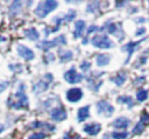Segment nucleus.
<instances>
[{"label":"nucleus","instance_id":"38","mask_svg":"<svg viewBox=\"0 0 149 139\" xmlns=\"http://www.w3.org/2000/svg\"><path fill=\"white\" fill-rule=\"evenodd\" d=\"M134 21L137 22V23H142V22H146V19L144 18H139V19H135Z\"/></svg>","mask_w":149,"mask_h":139},{"label":"nucleus","instance_id":"9","mask_svg":"<svg viewBox=\"0 0 149 139\" xmlns=\"http://www.w3.org/2000/svg\"><path fill=\"white\" fill-rule=\"evenodd\" d=\"M83 98V90L80 88H72L66 91V99L71 103H77Z\"/></svg>","mask_w":149,"mask_h":139},{"label":"nucleus","instance_id":"12","mask_svg":"<svg viewBox=\"0 0 149 139\" xmlns=\"http://www.w3.org/2000/svg\"><path fill=\"white\" fill-rule=\"evenodd\" d=\"M142 41H144V40L142 39V40H140V41H136V42H129V43H126L125 46H122V50L126 51V53H128V58L126 60L125 63H128V62H129V60H130V57H132L134 50L140 46V43H141Z\"/></svg>","mask_w":149,"mask_h":139},{"label":"nucleus","instance_id":"1","mask_svg":"<svg viewBox=\"0 0 149 139\" xmlns=\"http://www.w3.org/2000/svg\"><path fill=\"white\" fill-rule=\"evenodd\" d=\"M58 6V2L55 0H45V1H41L38 4V6L35 8V15H37L38 18L43 19L45 18L50 12L55 11Z\"/></svg>","mask_w":149,"mask_h":139},{"label":"nucleus","instance_id":"23","mask_svg":"<svg viewBox=\"0 0 149 139\" xmlns=\"http://www.w3.org/2000/svg\"><path fill=\"white\" fill-rule=\"evenodd\" d=\"M116 100H118V103L126 104L129 109L133 107V105H134V99H133L132 97H129V96H119Z\"/></svg>","mask_w":149,"mask_h":139},{"label":"nucleus","instance_id":"39","mask_svg":"<svg viewBox=\"0 0 149 139\" xmlns=\"http://www.w3.org/2000/svg\"><path fill=\"white\" fill-rule=\"evenodd\" d=\"M3 130H5V125H3V124H1V123H0V133H1V132H2V131H3Z\"/></svg>","mask_w":149,"mask_h":139},{"label":"nucleus","instance_id":"33","mask_svg":"<svg viewBox=\"0 0 149 139\" xmlns=\"http://www.w3.org/2000/svg\"><path fill=\"white\" fill-rule=\"evenodd\" d=\"M98 30H100V28L98 27V26H95V25H91L90 27H88V29H87V36H88V34H92L93 32H98Z\"/></svg>","mask_w":149,"mask_h":139},{"label":"nucleus","instance_id":"2","mask_svg":"<svg viewBox=\"0 0 149 139\" xmlns=\"http://www.w3.org/2000/svg\"><path fill=\"white\" fill-rule=\"evenodd\" d=\"M24 89H26V84L21 83L17 88V91L14 93V97L16 98L15 102L12 104V107L13 109H16V110H20V109H23V107H27L28 106V97L26 96V92H24Z\"/></svg>","mask_w":149,"mask_h":139},{"label":"nucleus","instance_id":"21","mask_svg":"<svg viewBox=\"0 0 149 139\" xmlns=\"http://www.w3.org/2000/svg\"><path fill=\"white\" fill-rule=\"evenodd\" d=\"M22 8V2L21 1H14L12 2V5L9 6V15L10 16H14L16 15Z\"/></svg>","mask_w":149,"mask_h":139},{"label":"nucleus","instance_id":"11","mask_svg":"<svg viewBox=\"0 0 149 139\" xmlns=\"http://www.w3.org/2000/svg\"><path fill=\"white\" fill-rule=\"evenodd\" d=\"M130 125V119L127 117H119L113 120L112 126L118 130H127V127Z\"/></svg>","mask_w":149,"mask_h":139},{"label":"nucleus","instance_id":"7","mask_svg":"<svg viewBox=\"0 0 149 139\" xmlns=\"http://www.w3.org/2000/svg\"><path fill=\"white\" fill-rule=\"evenodd\" d=\"M64 78H65V81H66L68 83H72V84H74V83H79V82H81V79H83V75L79 74V72H77V71H76V68L72 67L71 69H69V70L64 74Z\"/></svg>","mask_w":149,"mask_h":139},{"label":"nucleus","instance_id":"34","mask_svg":"<svg viewBox=\"0 0 149 139\" xmlns=\"http://www.w3.org/2000/svg\"><path fill=\"white\" fill-rule=\"evenodd\" d=\"M8 85H9V82H8V81L0 82V93H1L3 90H6V89L8 88Z\"/></svg>","mask_w":149,"mask_h":139},{"label":"nucleus","instance_id":"14","mask_svg":"<svg viewBox=\"0 0 149 139\" xmlns=\"http://www.w3.org/2000/svg\"><path fill=\"white\" fill-rule=\"evenodd\" d=\"M85 21L84 20H78L74 23V32H73V37L74 39H79L84 35V30H85Z\"/></svg>","mask_w":149,"mask_h":139},{"label":"nucleus","instance_id":"5","mask_svg":"<svg viewBox=\"0 0 149 139\" xmlns=\"http://www.w3.org/2000/svg\"><path fill=\"white\" fill-rule=\"evenodd\" d=\"M114 112V107L113 105L105 100V99H101L97 103V113L100 114V116H104V117H111Z\"/></svg>","mask_w":149,"mask_h":139},{"label":"nucleus","instance_id":"28","mask_svg":"<svg viewBox=\"0 0 149 139\" xmlns=\"http://www.w3.org/2000/svg\"><path fill=\"white\" fill-rule=\"evenodd\" d=\"M63 18H64V22H65V23H66V22H70V21H72V20L76 18V12L71 9V11L68 13V15H63Z\"/></svg>","mask_w":149,"mask_h":139},{"label":"nucleus","instance_id":"30","mask_svg":"<svg viewBox=\"0 0 149 139\" xmlns=\"http://www.w3.org/2000/svg\"><path fill=\"white\" fill-rule=\"evenodd\" d=\"M140 121H141L142 124H144V125L149 124V113H148L147 111H143V112L141 113V118H140Z\"/></svg>","mask_w":149,"mask_h":139},{"label":"nucleus","instance_id":"13","mask_svg":"<svg viewBox=\"0 0 149 139\" xmlns=\"http://www.w3.org/2000/svg\"><path fill=\"white\" fill-rule=\"evenodd\" d=\"M84 132L87 133L88 135H97L101 131V125L98 123H91L84 126Z\"/></svg>","mask_w":149,"mask_h":139},{"label":"nucleus","instance_id":"27","mask_svg":"<svg viewBox=\"0 0 149 139\" xmlns=\"http://www.w3.org/2000/svg\"><path fill=\"white\" fill-rule=\"evenodd\" d=\"M113 139H127L128 138V132L122 131V132H113L112 133Z\"/></svg>","mask_w":149,"mask_h":139},{"label":"nucleus","instance_id":"6","mask_svg":"<svg viewBox=\"0 0 149 139\" xmlns=\"http://www.w3.org/2000/svg\"><path fill=\"white\" fill-rule=\"evenodd\" d=\"M106 29L108 34H112L114 36L118 37V40H122L123 39V30H122V27H121V23H105L104 27L100 28V30H104Z\"/></svg>","mask_w":149,"mask_h":139},{"label":"nucleus","instance_id":"37","mask_svg":"<svg viewBox=\"0 0 149 139\" xmlns=\"http://www.w3.org/2000/svg\"><path fill=\"white\" fill-rule=\"evenodd\" d=\"M127 4H128L127 1H121V2L120 1H115V6L116 7H122L123 5H127Z\"/></svg>","mask_w":149,"mask_h":139},{"label":"nucleus","instance_id":"26","mask_svg":"<svg viewBox=\"0 0 149 139\" xmlns=\"http://www.w3.org/2000/svg\"><path fill=\"white\" fill-rule=\"evenodd\" d=\"M144 127H146V125L142 124L141 121H139V123L135 125V127L133 128V134H141V133L144 131Z\"/></svg>","mask_w":149,"mask_h":139},{"label":"nucleus","instance_id":"20","mask_svg":"<svg viewBox=\"0 0 149 139\" xmlns=\"http://www.w3.org/2000/svg\"><path fill=\"white\" fill-rule=\"evenodd\" d=\"M126 79H127V74L126 72H123V71H120L119 74H116V76H114V77H111V81L113 82V83H115L116 85H122L125 82H126Z\"/></svg>","mask_w":149,"mask_h":139},{"label":"nucleus","instance_id":"18","mask_svg":"<svg viewBox=\"0 0 149 139\" xmlns=\"http://www.w3.org/2000/svg\"><path fill=\"white\" fill-rule=\"evenodd\" d=\"M111 61V56L107 54H98L95 56V63L98 67H105Z\"/></svg>","mask_w":149,"mask_h":139},{"label":"nucleus","instance_id":"16","mask_svg":"<svg viewBox=\"0 0 149 139\" xmlns=\"http://www.w3.org/2000/svg\"><path fill=\"white\" fill-rule=\"evenodd\" d=\"M49 83H50L49 81L41 79V81H38L37 83L34 84V86H33V91H34L35 93H41V92L45 91V90L49 88Z\"/></svg>","mask_w":149,"mask_h":139},{"label":"nucleus","instance_id":"25","mask_svg":"<svg viewBox=\"0 0 149 139\" xmlns=\"http://www.w3.org/2000/svg\"><path fill=\"white\" fill-rule=\"evenodd\" d=\"M99 5H100V2H98V1H91V2H88L87 4V7H86V12H88V13H95L99 9Z\"/></svg>","mask_w":149,"mask_h":139},{"label":"nucleus","instance_id":"3","mask_svg":"<svg viewBox=\"0 0 149 139\" xmlns=\"http://www.w3.org/2000/svg\"><path fill=\"white\" fill-rule=\"evenodd\" d=\"M92 44L95 47V48H99V49H111L114 47V43L113 41L105 34H97L92 37L91 40Z\"/></svg>","mask_w":149,"mask_h":139},{"label":"nucleus","instance_id":"36","mask_svg":"<svg viewBox=\"0 0 149 139\" xmlns=\"http://www.w3.org/2000/svg\"><path fill=\"white\" fill-rule=\"evenodd\" d=\"M144 79H146V77L144 76H141V77H137L135 81H134V84L135 85H139V84H141V83H143L144 82Z\"/></svg>","mask_w":149,"mask_h":139},{"label":"nucleus","instance_id":"31","mask_svg":"<svg viewBox=\"0 0 149 139\" xmlns=\"http://www.w3.org/2000/svg\"><path fill=\"white\" fill-rule=\"evenodd\" d=\"M63 139H81V137L79 135V134H76V133H70V132H68V133H65L64 134V137H63Z\"/></svg>","mask_w":149,"mask_h":139},{"label":"nucleus","instance_id":"10","mask_svg":"<svg viewBox=\"0 0 149 139\" xmlns=\"http://www.w3.org/2000/svg\"><path fill=\"white\" fill-rule=\"evenodd\" d=\"M50 117L55 121H62L66 119V111L63 107H54L50 111Z\"/></svg>","mask_w":149,"mask_h":139},{"label":"nucleus","instance_id":"15","mask_svg":"<svg viewBox=\"0 0 149 139\" xmlns=\"http://www.w3.org/2000/svg\"><path fill=\"white\" fill-rule=\"evenodd\" d=\"M88 116H90V105H85V106H81V107L78 109V111H77V117H78L77 120L79 123L86 120L88 118Z\"/></svg>","mask_w":149,"mask_h":139},{"label":"nucleus","instance_id":"22","mask_svg":"<svg viewBox=\"0 0 149 139\" xmlns=\"http://www.w3.org/2000/svg\"><path fill=\"white\" fill-rule=\"evenodd\" d=\"M31 128H38V127H44V128H48L50 131H54L55 130V126L54 125H50L49 123H45V121H40V120H36L34 123L30 124Z\"/></svg>","mask_w":149,"mask_h":139},{"label":"nucleus","instance_id":"29","mask_svg":"<svg viewBox=\"0 0 149 139\" xmlns=\"http://www.w3.org/2000/svg\"><path fill=\"white\" fill-rule=\"evenodd\" d=\"M47 137V134L44 132H35L33 134H30L28 137V139H44Z\"/></svg>","mask_w":149,"mask_h":139},{"label":"nucleus","instance_id":"8","mask_svg":"<svg viewBox=\"0 0 149 139\" xmlns=\"http://www.w3.org/2000/svg\"><path fill=\"white\" fill-rule=\"evenodd\" d=\"M16 51H17L19 56L22 57V58L26 60V61H31V60H34V57H35L34 51H33L30 48H28V47H26V46H23V44H17Z\"/></svg>","mask_w":149,"mask_h":139},{"label":"nucleus","instance_id":"32","mask_svg":"<svg viewBox=\"0 0 149 139\" xmlns=\"http://www.w3.org/2000/svg\"><path fill=\"white\" fill-rule=\"evenodd\" d=\"M90 68H91V63L87 62V61H84V62L80 64V69H81L83 71H88Z\"/></svg>","mask_w":149,"mask_h":139},{"label":"nucleus","instance_id":"35","mask_svg":"<svg viewBox=\"0 0 149 139\" xmlns=\"http://www.w3.org/2000/svg\"><path fill=\"white\" fill-rule=\"evenodd\" d=\"M146 28L144 27H141V28H139L136 32H135V35L136 36H141V35H143V34H146Z\"/></svg>","mask_w":149,"mask_h":139},{"label":"nucleus","instance_id":"19","mask_svg":"<svg viewBox=\"0 0 149 139\" xmlns=\"http://www.w3.org/2000/svg\"><path fill=\"white\" fill-rule=\"evenodd\" d=\"M23 33H24L26 37H28V39L31 40V41H37V40L40 39V33H38L37 29L34 28V27H30V28L24 29Z\"/></svg>","mask_w":149,"mask_h":139},{"label":"nucleus","instance_id":"17","mask_svg":"<svg viewBox=\"0 0 149 139\" xmlns=\"http://www.w3.org/2000/svg\"><path fill=\"white\" fill-rule=\"evenodd\" d=\"M58 57H59L61 62L66 63V62H70L73 58V53H72V50H63V49H61L58 51Z\"/></svg>","mask_w":149,"mask_h":139},{"label":"nucleus","instance_id":"24","mask_svg":"<svg viewBox=\"0 0 149 139\" xmlns=\"http://www.w3.org/2000/svg\"><path fill=\"white\" fill-rule=\"evenodd\" d=\"M148 95H149L148 90H146V89H140V90H137V92H136V99H137L139 102H143V100H146V99L148 98Z\"/></svg>","mask_w":149,"mask_h":139},{"label":"nucleus","instance_id":"4","mask_svg":"<svg viewBox=\"0 0 149 139\" xmlns=\"http://www.w3.org/2000/svg\"><path fill=\"white\" fill-rule=\"evenodd\" d=\"M59 44H66V37H65L64 34H62V35H59V36H57V37H55L54 40H50V41H42L41 44H38V48H41L44 51H48L49 49L55 48Z\"/></svg>","mask_w":149,"mask_h":139}]
</instances>
